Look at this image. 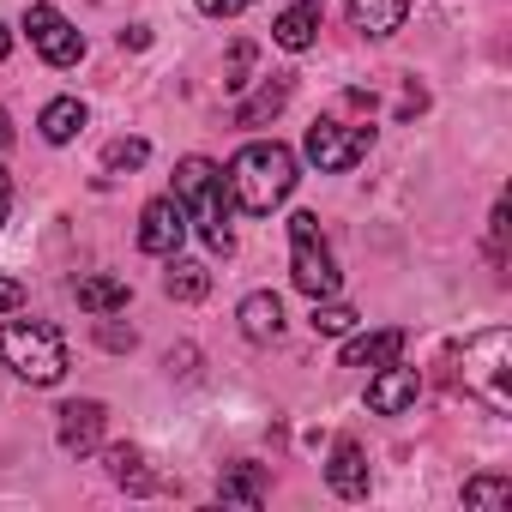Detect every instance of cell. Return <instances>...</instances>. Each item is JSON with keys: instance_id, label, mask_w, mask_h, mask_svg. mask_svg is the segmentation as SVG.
I'll list each match as a JSON object with an SVG mask.
<instances>
[{"instance_id": "12", "label": "cell", "mask_w": 512, "mask_h": 512, "mask_svg": "<svg viewBox=\"0 0 512 512\" xmlns=\"http://www.w3.org/2000/svg\"><path fill=\"white\" fill-rule=\"evenodd\" d=\"M410 13V0H350V25L368 37H392Z\"/></svg>"}, {"instance_id": "23", "label": "cell", "mask_w": 512, "mask_h": 512, "mask_svg": "<svg viewBox=\"0 0 512 512\" xmlns=\"http://www.w3.org/2000/svg\"><path fill=\"white\" fill-rule=\"evenodd\" d=\"M356 320H362V314H356V308H344V302H326V308L314 302V332H326V338L356 332Z\"/></svg>"}, {"instance_id": "14", "label": "cell", "mask_w": 512, "mask_h": 512, "mask_svg": "<svg viewBox=\"0 0 512 512\" xmlns=\"http://www.w3.org/2000/svg\"><path fill=\"white\" fill-rule=\"evenodd\" d=\"M278 326H284V302H278L272 290H260V296H247V302H241V332H247L253 344L278 338Z\"/></svg>"}, {"instance_id": "15", "label": "cell", "mask_w": 512, "mask_h": 512, "mask_svg": "<svg viewBox=\"0 0 512 512\" xmlns=\"http://www.w3.org/2000/svg\"><path fill=\"white\" fill-rule=\"evenodd\" d=\"M103 464H109V476H115L121 488H133V494H151V488H157V476L145 470V452H139V446H109Z\"/></svg>"}, {"instance_id": "10", "label": "cell", "mask_w": 512, "mask_h": 512, "mask_svg": "<svg viewBox=\"0 0 512 512\" xmlns=\"http://www.w3.org/2000/svg\"><path fill=\"white\" fill-rule=\"evenodd\" d=\"M103 404L97 398H85V404H67L61 410V446L73 452V458H85V452H97V440H103Z\"/></svg>"}, {"instance_id": "9", "label": "cell", "mask_w": 512, "mask_h": 512, "mask_svg": "<svg viewBox=\"0 0 512 512\" xmlns=\"http://www.w3.org/2000/svg\"><path fill=\"white\" fill-rule=\"evenodd\" d=\"M416 392H422V374H416V368L386 362V368H380V380H368V410H374V416H398L404 404H416Z\"/></svg>"}, {"instance_id": "7", "label": "cell", "mask_w": 512, "mask_h": 512, "mask_svg": "<svg viewBox=\"0 0 512 512\" xmlns=\"http://www.w3.org/2000/svg\"><path fill=\"white\" fill-rule=\"evenodd\" d=\"M25 31H31V43H37V55L49 61V67H73L79 55H85V37L49 7V0H37V7H25Z\"/></svg>"}, {"instance_id": "31", "label": "cell", "mask_w": 512, "mask_h": 512, "mask_svg": "<svg viewBox=\"0 0 512 512\" xmlns=\"http://www.w3.org/2000/svg\"><path fill=\"white\" fill-rule=\"evenodd\" d=\"M7 139H13V121H7V109H0V151H7Z\"/></svg>"}, {"instance_id": "24", "label": "cell", "mask_w": 512, "mask_h": 512, "mask_svg": "<svg viewBox=\"0 0 512 512\" xmlns=\"http://www.w3.org/2000/svg\"><path fill=\"white\" fill-rule=\"evenodd\" d=\"M253 61H260V49H253V43H235V49H229V67H223V91H241Z\"/></svg>"}, {"instance_id": "11", "label": "cell", "mask_w": 512, "mask_h": 512, "mask_svg": "<svg viewBox=\"0 0 512 512\" xmlns=\"http://www.w3.org/2000/svg\"><path fill=\"white\" fill-rule=\"evenodd\" d=\"M326 482H332V494H344V500H362V494H368V458H362L356 440H338V452H332V464H326Z\"/></svg>"}, {"instance_id": "29", "label": "cell", "mask_w": 512, "mask_h": 512, "mask_svg": "<svg viewBox=\"0 0 512 512\" xmlns=\"http://www.w3.org/2000/svg\"><path fill=\"white\" fill-rule=\"evenodd\" d=\"M121 43H127V49H145V43H151V31H145V25H133V31H121Z\"/></svg>"}, {"instance_id": "16", "label": "cell", "mask_w": 512, "mask_h": 512, "mask_svg": "<svg viewBox=\"0 0 512 512\" xmlns=\"http://www.w3.org/2000/svg\"><path fill=\"white\" fill-rule=\"evenodd\" d=\"M284 103H290V79H272V85H260V91L235 109V127H260V121H272Z\"/></svg>"}, {"instance_id": "25", "label": "cell", "mask_w": 512, "mask_h": 512, "mask_svg": "<svg viewBox=\"0 0 512 512\" xmlns=\"http://www.w3.org/2000/svg\"><path fill=\"white\" fill-rule=\"evenodd\" d=\"M145 157H151V145H145V139H115V145L103 151V163H109V169H139Z\"/></svg>"}, {"instance_id": "13", "label": "cell", "mask_w": 512, "mask_h": 512, "mask_svg": "<svg viewBox=\"0 0 512 512\" xmlns=\"http://www.w3.org/2000/svg\"><path fill=\"white\" fill-rule=\"evenodd\" d=\"M398 356H404V332L386 326V332H374V338H356V344L344 350V368H386V362H398Z\"/></svg>"}, {"instance_id": "3", "label": "cell", "mask_w": 512, "mask_h": 512, "mask_svg": "<svg viewBox=\"0 0 512 512\" xmlns=\"http://www.w3.org/2000/svg\"><path fill=\"white\" fill-rule=\"evenodd\" d=\"M0 356H7V368H19L31 386H55L67 374V338L43 320H13L0 326Z\"/></svg>"}, {"instance_id": "17", "label": "cell", "mask_w": 512, "mask_h": 512, "mask_svg": "<svg viewBox=\"0 0 512 512\" xmlns=\"http://www.w3.org/2000/svg\"><path fill=\"white\" fill-rule=\"evenodd\" d=\"M37 127H43V139H49V145H67V139L85 127V103H79V97H55V103L43 109V121H37Z\"/></svg>"}, {"instance_id": "28", "label": "cell", "mask_w": 512, "mask_h": 512, "mask_svg": "<svg viewBox=\"0 0 512 512\" xmlns=\"http://www.w3.org/2000/svg\"><path fill=\"white\" fill-rule=\"evenodd\" d=\"M19 302H25V284H13V278H0V314H19Z\"/></svg>"}, {"instance_id": "21", "label": "cell", "mask_w": 512, "mask_h": 512, "mask_svg": "<svg viewBox=\"0 0 512 512\" xmlns=\"http://www.w3.org/2000/svg\"><path fill=\"white\" fill-rule=\"evenodd\" d=\"M272 37L284 43V49H308L314 43V7H290V13H278V25H272Z\"/></svg>"}, {"instance_id": "4", "label": "cell", "mask_w": 512, "mask_h": 512, "mask_svg": "<svg viewBox=\"0 0 512 512\" xmlns=\"http://www.w3.org/2000/svg\"><path fill=\"white\" fill-rule=\"evenodd\" d=\"M290 272H296V290L302 296H314V302L338 296V260H332V247H326L314 211H296L290 217Z\"/></svg>"}, {"instance_id": "19", "label": "cell", "mask_w": 512, "mask_h": 512, "mask_svg": "<svg viewBox=\"0 0 512 512\" xmlns=\"http://www.w3.org/2000/svg\"><path fill=\"white\" fill-rule=\"evenodd\" d=\"M79 308L85 314H115V308H127V284L121 278H79Z\"/></svg>"}, {"instance_id": "27", "label": "cell", "mask_w": 512, "mask_h": 512, "mask_svg": "<svg viewBox=\"0 0 512 512\" xmlns=\"http://www.w3.org/2000/svg\"><path fill=\"white\" fill-rule=\"evenodd\" d=\"M97 344L103 350H133V332L127 326H97Z\"/></svg>"}, {"instance_id": "18", "label": "cell", "mask_w": 512, "mask_h": 512, "mask_svg": "<svg viewBox=\"0 0 512 512\" xmlns=\"http://www.w3.org/2000/svg\"><path fill=\"white\" fill-rule=\"evenodd\" d=\"M217 494H223V500H241V506H260V500H266V470H260V464H235V470H223Z\"/></svg>"}, {"instance_id": "22", "label": "cell", "mask_w": 512, "mask_h": 512, "mask_svg": "<svg viewBox=\"0 0 512 512\" xmlns=\"http://www.w3.org/2000/svg\"><path fill=\"white\" fill-rule=\"evenodd\" d=\"M464 506H512V482L506 476H476V482H464Z\"/></svg>"}, {"instance_id": "32", "label": "cell", "mask_w": 512, "mask_h": 512, "mask_svg": "<svg viewBox=\"0 0 512 512\" xmlns=\"http://www.w3.org/2000/svg\"><path fill=\"white\" fill-rule=\"evenodd\" d=\"M7 55H13V37H7V31H0V61H7Z\"/></svg>"}, {"instance_id": "26", "label": "cell", "mask_w": 512, "mask_h": 512, "mask_svg": "<svg viewBox=\"0 0 512 512\" xmlns=\"http://www.w3.org/2000/svg\"><path fill=\"white\" fill-rule=\"evenodd\" d=\"M241 7H253V0H199V13H205V19H235Z\"/></svg>"}, {"instance_id": "30", "label": "cell", "mask_w": 512, "mask_h": 512, "mask_svg": "<svg viewBox=\"0 0 512 512\" xmlns=\"http://www.w3.org/2000/svg\"><path fill=\"white\" fill-rule=\"evenodd\" d=\"M7 205H13V187H7V175H0V223H7Z\"/></svg>"}, {"instance_id": "5", "label": "cell", "mask_w": 512, "mask_h": 512, "mask_svg": "<svg viewBox=\"0 0 512 512\" xmlns=\"http://www.w3.org/2000/svg\"><path fill=\"white\" fill-rule=\"evenodd\" d=\"M368 145H374V127H344V121H314V127H308V163H314L320 175L356 169V163L368 157Z\"/></svg>"}, {"instance_id": "8", "label": "cell", "mask_w": 512, "mask_h": 512, "mask_svg": "<svg viewBox=\"0 0 512 512\" xmlns=\"http://www.w3.org/2000/svg\"><path fill=\"white\" fill-rule=\"evenodd\" d=\"M181 235H187V211H181V199H151L145 205V217H139V247L145 253H169L181 247Z\"/></svg>"}, {"instance_id": "33", "label": "cell", "mask_w": 512, "mask_h": 512, "mask_svg": "<svg viewBox=\"0 0 512 512\" xmlns=\"http://www.w3.org/2000/svg\"><path fill=\"white\" fill-rule=\"evenodd\" d=\"M302 7H320V0H302Z\"/></svg>"}, {"instance_id": "1", "label": "cell", "mask_w": 512, "mask_h": 512, "mask_svg": "<svg viewBox=\"0 0 512 512\" xmlns=\"http://www.w3.org/2000/svg\"><path fill=\"white\" fill-rule=\"evenodd\" d=\"M296 187V151L290 145H272V139H253L235 151L229 163V199L247 211V217H266L272 205H284Z\"/></svg>"}, {"instance_id": "6", "label": "cell", "mask_w": 512, "mask_h": 512, "mask_svg": "<svg viewBox=\"0 0 512 512\" xmlns=\"http://www.w3.org/2000/svg\"><path fill=\"white\" fill-rule=\"evenodd\" d=\"M500 374H506V332H482V338L464 350V386H470V392H476V398H482L494 416L512 404Z\"/></svg>"}, {"instance_id": "2", "label": "cell", "mask_w": 512, "mask_h": 512, "mask_svg": "<svg viewBox=\"0 0 512 512\" xmlns=\"http://www.w3.org/2000/svg\"><path fill=\"white\" fill-rule=\"evenodd\" d=\"M175 199L181 211H193V223L205 229L211 253H235V235H229V199H223V169L211 157H181L175 163Z\"/></svg>"}, {"instance_id": "20", "label": "cell", "mask_w": 512, "mask_h": 512, "mask_svg": "<svg viewBox=\"0 0 512 512\" xmlns=\"http://www.w3.org/2000/svg\"><path fill=\"white\" fill-rule=\"evenodd\" d=\"M163 290H169L175 302H205L211 272H205V266H193V260H175V266H169V278H163Z\"/></svg>"}]
</instances>
